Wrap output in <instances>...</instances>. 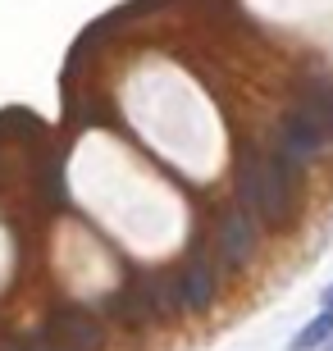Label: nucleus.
Here are the masks:
<instances>
[{"label":"nucleus","mask_w":333,"mask_h":351,"mask_svg":"<svg viewBox=\"0 0 333 351\" xmlns=\"http://www.w3.org/2000/svg\"><path fill=\"white\" fill-rule=\"evenodd\" d=\"M141 297H146L155 319H169V315L183 311V287H179V278H169V274H146V278H141Z\"/></svg>","instance_id":"423d86ee"},{"label":"nucleus","mask_w":333,"mask_h":351,"mask_svg":"<svg viewBox=\"0 0 333 351\" xmlns=\"http://www.w3.org/2000/svg\"><path fill=\"white\" fill-rule=\"evenodd\" d=\"M301 105H306L310 114H315L324 128L333 132V82H310V87H306V101H301Z\"/></svg>","instance_id":"6e6552de"},{"label":"nucleus","mask_w":333,"mask_h":351,"mask_svg":"<svg viewBox=\"0 0 333 351\" xmlns=\"http://www.w3.org/2000/svg\"><path fill=\"white\" fill-rule=\"evenodd\" d=\"M46 338H51V342H65V347H73V351H101L105 347V324L91 311H78V306H73V311L51 315Z\"/></svg>","instance_id":"20e7f679"},{"label":"nucleus","mask_w":333,"mask_h":351,"mask_svg":"<svg viewBox=\"0 0 333 351\" xmlns=\"http://www.w3.org/2000/svg\"><path fill=\"white\" fill-rule=\"evenodd\" d=\"M41 351H73V347H65V342H51L46 333H41Z\"/></svg>","instance_id":"9d476101"},{"label":"nucleus","mask_w":333,"mask_h":351,"mask_svg":"<svg viewBox=\"0 0 333 351\" xmlns=\"http://www.w3.org/2000/svg\"><path fill=\"white\" fill-rule=\"evenodd\" d=\"M179 287H183V311L201 315V311H210L215 297H219V274L210 269V261H192L179 274Z\"/></svg>","instance_id":"39448f33"},{"label":"nucleus","mask_w":333,"mask_h":351,"mask_svg":"<svg viewBox=\"0 0 333 351\" xmlns=\"http://www.w3.org/2000/svg\"><path fill=\"white\" fill-rule=\"evenodd\" d=\"M324 306H333V283H329V287H324Z\"/></svg>","instance_id":"9b49d317"},{"label":"nucleus","mask_w":333,"mask_h":351,"mask_svg":"<svg viewBox=\"0 0 333 351\" xmlns=\"http://www.w3.org/2000/svg\"><path fill=\"white\" fill-rule=\"evenodd\" d=\"M333 132L324 128L320 119L310 114L306 105H297L292 114L279 123V156H288L292 165H306V160H315L320 151H329Z\"/></svg>","instance_id":"f03ea898"},{"label":"nucleus","mask_w":333,"mask_h":351,"mask_svg":"<svg viewBox=\"0 0 333 351\" xmlns=\"http://www.w3.org/2000/svg\"><path fill=\"white\" fill-rule=\"evenodd\" d=\"M256 223L260 219L246 206H238V210L224 215V223H219V261L229 265V269H242V265L256 256V242H260Z\"/></svg>","instance_id":"7ed1b4c3"},{"label":"nucleus","mask_w":333,"mask_h":351,"mask_svg":"<svg viewBox=\"0 0 333 351\" xmlns=\"http://www.w3.org/2000/svg\"><path fill=\"white\" fill-rule=\"evenodd\" d=\"M301 165L288 156H242L238 160V201H242L260 223H283L292 215V178Z\"/></svg>","instance_id":"f257e3e1"},{"label":"nucleus","mask_w":333,"mask_h":351,"mask_svg":"<svg viewBox=\"0 0 333 351\" xmlns=\"http://www.w3.org/2000/svg\"><path fill=\"white\" fill-rule=\"evenodd\" d=\"M0 351H41V342H10V347H0Z\"/></svg>","instance_id":"1a4fd4ad"},{"label":"nucleus","mask_w":333,"mask_h":351,"mask_svg":"<svg viewBox=\"0 0 333 351\" xmlns=\"http://www.w3.org/2000/svg\"><path fill=\"white\" fill-rule=\"evenodd\" d=\"M320 351H333V347H320Z\"/></svg>","instance_id":"f8f14e48"},{"label":"nucleus","mask_w":333,"mask_h":351,"mask_svg":"<svg viewBox=\"0 0 333 351\" xmlns=\"http://www.w3.org/2000/svg\"><path fill=\"white\" fill-rule=\"evenodd\" d=\"M324 342H333V306H324V311L292 338V347H288V351H320Z\"/></svg>","instance_id":"0eeeda50"}]
</instances>
